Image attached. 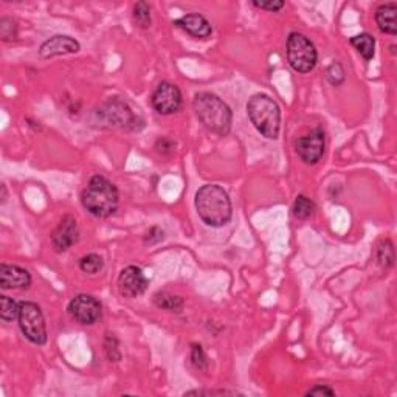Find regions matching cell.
<instances>
[{"mask_svg": "<svg viewBox=\"0 0 397 397\" xmlns=\"http://www.w3.org/2000/svg\"><path fill=\"white\" fill-rule=\"evenodd\" d=\"M196 210L203 223L219 228L232 221L233 208L227 191L219 185H205L196 193Z\"/></svg>", "mask_w": 397, "mask_h": 397, "instance_id": "6da1fadb", "label": "cell"}, {"mask_svg": "<svg viewBox=\"0 0 397 397\" xmlns=\"http://www.w3.org/2000/svg\"><path fill=\"white\" fill-rule=\"evenodd\" d=\"M377 262L382 267H391L394 264V247H393V242L389 239H383L379 242V246H377Z\"/></svg>", "mask_w": 397, "mask_h": 397, "instance_id": "ffe728a7", "label": "cell"}, {"mask_svg": "<svg viewBox=\"0 0 397 397\" xmlns=\"http://www.w3.org/2000/svg\"><path fill=\"white\" fill-rule=\"evenodd\" d=\"M0 36L3 41H12L17 37V25L12 19L3 17L0 21Z\"/></svg>", "mask_w": 397, "mask_h": 397, "instance_id": "d4e9b609", "label": "cell"}, {"mask_svg": "<svg viewBox=\"0 0 397 397\" xmlns=\"http://www.w3.org/2000/svg\"><path fill=\"white\" fill-rule=\"evenodd\" d=\"M315 211V203L311 201L309 197L306 196H298L295 198V203H293V216L298 217V219H307L311 217Z\"/></svg>", "mask_w": 397, "mask_h": 397, "instance_id": "7402d4cb", "label": "cell"}, {"mask_svg": "<svg viewBox=\"0 0 397 397\" xmlns=\"http://www.w3.org/2000/svg\"><path fill=\"white\" fill-rule=\"evenodd\" d=\"M31 284V275L27 268L0 264V287L2 289H28Z\"/></svg>", "mask_w": 397, "mask_h": 397, "instance_id": "5bb4252c", "label": "cell"}, {"mask_svg": "<svg viewBox=\"0 0 397 397\" xmlns=\"http://www.w3.org/2000/svg\"><path fill=\"white\" fill-rule=\"evenodd\" d=\"M163 230H160L158 227H152L148 233L145 234V242L146 244H157L163 239Z\"/></svg>", "mask_w": 397, "mask_h": 397, "instance_id": "83f0119b", "label": "cell"}, {"mask_svg": "<svg viewBox=\"0 0 397 397\" xmlns=\"http://www.w3.org/2000/svg\"><path fill=\"white\" fill-rule=\"evenodd\" d=\"M6 202V187L5 185H2V203Z\"/></svg>", "mask_w": 397, "mask_h": 397, "instance_id": "4dcf8cb0", "label": "cell"}, {"mask_svg": "<svg viewBox=\"0 0 397 397\" xmlns=\"http://www.w3.org/2000/svg\"><path fill=\"white\" fill-rule=\"evenodd\" d=\"M326 80L329 81L331 86H342L344 80H347V73H344L343 66L338 61H334L331 66L326 68Z\"/></svg>", "mask_w": 397, "mask_h": 397, "instance_id": "cb8c5ba5", "label": "cell"}, {"mask_svg": "<svg viewBox=\"0 0 397 397\" xmlns=\"http://www.w3.org/2000/svg\"><path fill=\"white\" fill-rule=\"evenodd\" d=\"M194 112L201 123L208 131L217 133V136L225 137L232 131L233 113L232 109L217 95L210 92L197 93L193 101Z\"/></svg>", "mask_w": 397, "mask_h": 397, "instance_id": "7a4b0ae2", "label": "cell"}, {"mask_svg": "<svg viewBox=\"0 0 397 397\" xmlns=\"http://www.w3.org/2000/svg\"><path fill=\"white\" fill-rule=\"evenodd\" d=\"M182 92L176 84L160 82L151 97L154 111L160 115H172L182 107Z\"/></svg>", "mask_w": 397, "mask_h": 397, "instance_id": "ba28073f", "label": "cell"}, {"mask_svg": "<svg viewBox=\"0 0 397 397\" xmlns=\"http://www.w3.org/2000/svg\"><path fill=\"white\" fill-rule=\"evenodd\" d=\"M81 48L80 42L73 39L70 36H62L57 35L50 37L46 42L42 44L39 48V55L44 59H48V57H55V56H61V55H72V53H78Z\"/></svg>", "mask_w": 397, "mask_h": 397, "instance_id": "4fadbf2b", "label": "cell"}, {"mask_svg": "<svg viewBox=\"0 0 397 397\" xmlns=\"http://www.w3.org/2000/svg\"><path fill=\"white\" fill-rule=\"evenodd\" d=\"M81 202L92 216L106 219L118 210L120 194L117 187L104 176H93L82 191Z\"/></svg>", "mask_w": 397, "mask_h": 397, "instance_id": "3957f363", "label": "cell"}, {"mask_svg": "<svg viewBox=\"0 0 397 397\" xmlns=\"http://www.w3.org/2000/svg\"><path fill=\"white\" fill-rule=\"evenodd\" d=\"M95 115L98 117V123L104 127H118V129L127 131L138 129V117H136L129 104L120 98H111L104 104L100 106Z\"/></svg>", "mask_w": 397, "mask_h": 397, "instance_id": "52a82bcc", "label": "cell"}, {"mask_svg": "<svg viewBox=\"0 0 397 397\" xmlns=\"http://www.w3.org/2000/svg\"><path fill=\"white\" fill-rule=\"evenodd\" d=\"M176 25L187 31L188 35L197 37V39H208L213 33V27H211L208 19L202 15H185L181 19H177Z\"/></svg>", "mask_w": 397, "mask_h": 397, "instance_id": "9a60e30c", "label": "cell"}, {"mask_svg": "<svg viewBox=\"0 0 397 397\" xmlns=\"http://www.w3.org/2000/svg\"><path fill=\"white\" fill-rule=\"evenodd\" d=\"M118 290L126 298H136L145 293L148 287V278L140 267L129 266L118 275Z\"/></svg>", "mask_w": 397, "mask_h": 397, "instance_id": "8fae6325", "label": "cell"}, {"mask_svg": "<svg viewBox=\"0 0 397 397\" xmlns=\"http://www.w3.org/2000/svg\"><path fill=\"white\" fill-rule=\"evenodd\" d=\"M256 8L259 10H266V11H272V12H277L279 10L284 8V2H281V0H268V2H258V0H253L252 2Z\"/></svg>", "mask_w": 397, "mask_h": 397, "instance_id": "4316f807", "label": "cell"}, {"mask_svg": "<svg viewBox=\"0 0 397 397\" xmlns=\"http://www.w3.org/2000/svg\"><path fill=\"white\" fill-rule=\"evenodd\" d=\"M154 303L157 307L169 312H181L183 309V299L168 292H158L154 295Z\"/></svg>", "mask_w": 397, "mask_h": 397, "instance_id": "ac0fdd59", "label": "cell"}, {"mask_svg": "<svg viewBox=\"0 0 397 397\" xmlns=\"http://www.w3.org/2000/svg\"><path fill=\"white\" fill-rule=\"evenodd\" d=\"M248 118L262 137L275 140L279 136L281 112L277 101L264 93L253 95L247 104Z\"/></svg>", "mask_w": 397, "mask_h": 397, "instance_id": "277c9868", "label": "cell"}, {"mask_svg": "<svg viewBox=\"0 0 397 397\" xmlns=\"http://www.w3.org/2000/svg\"><path fill=\"white\" fill-rule=\"evenodd\" d=\"M68 313L76 323L91 326L101 318V303L92 295L81 293L68 303Z\"/></svg>", "mask_w": 397, "mask_h": 397, "instance_id": "9c48e42d", "label": "cell"}, {"mask_svg": "<svg viewBox=\"0 0 397 397\" xmlns=\"http://www.w3.org/2000/svg\"><path fill=\"white\" fill-rule=\"evenodd\" d=\"M191 362H193L198 371L207 369V356H205V351L201 344H193V349H191Z\"/></svg>", "mask_w": 397, "mask_h": 397, "instance_id": "484cf974", "label": "cell"}, {"mask_svg": "<svg viewBox=\"0 0 397 397\" xmlns=\"http://www.w3.org/2000/svg\"><path fill=\"white\" fill-rule=\"evenodd\" d=\"M351 46L354 47L358 55H360L364 61H371L376 53V39L368 33L357 35L351 39Z\"/></svg>", "mask_w": 397, "mask_h": 397, "instance_id": "e0dca14e", "label": "cell"}, {"mask_svg": "<svg viewBox=\"0 0 397 397\" xmlns=\"http://www.w3.org/2000/svg\"><path fill=\"white\" fill-rule=\"evenodd\" d=\"M202 394H207V396H213V394H236V393H232V391H213V389H193V391H187L185 393V396H202Z\"/></svg>", "mask_w": 397, "mask_h": 397, "instance_id": "f546056e", "label": "cell"}, {"mask_svg": "<svg viewBox=\"0 0 397 397\" xmlns=\"http://www.w3.org/2000/svg\"><path fill=\"white\" fill-rule=\"evenodd\" d=\"M133 21L138 24V27L149 28L151 27V6L146 2H137L133 5Z\"/></svg>", "mask_w": 397, "mask_h": 397, "instance_id": "603a6c76", "label": "cell"}, {"mask_svg": "<svg viewBox=\"0 0 397 397\" xmlns=\"http://www.w3.org/2000/svg\"><path fill=\"white\" fill-rule=\"evenodd\" d=\"M80 268L87 275H97L104 268V261L97 253L86 255L80 259Z\"/></svg>", "mask_w": 397, "mask_h": 397, "instance_id": "44dd1931", "label": "cell"}, {"mask_svg": "<svg viewBox=\"0 0 397 397\" xmlns=\"http://www.w3.org/2000/svg\"><path fill=\"white\" fill-rule=\"evenodd\" d=\"M287 61L298 73H309L315 68L318 53L309 37L297 33V31L289 35L287 37Z\"/></svg>", "mask_w": 397, "mask_h": 397, "instance_id": "5b68a950", "label": "cell"}, {"mask_svg": "<svg viewBox=\"0 0 397 397\" xmlns=\"http://www.w3.org/2000/svg\"><path fill=\"white\" fill-rule=\"evenodd\" d=\"M324 146H326V138H324V131L322 127L313 129L309 136L299 137L295 143L299 158L307 165H315L322 160L324 154Z\"/></svg>", "mask_w": 397, "mask_h": 397, "instance_id": "30bf717a", "label": "cell"}, {"mask_svg": "<svg viewBox=\"0 0 397 397\" xmlns=\"http://www.w3.org/2000/svg\"><path fill=\"white\" fill-rule=\"evenodd\" d=\"M19 309H21V303H17V301L6 295L0 297V318H2L3 322L17 320Z\"/></svg>", "mask_w": 397, "mask_h": 397, "instance_id": "d6986e66", "label": "cell"}, {"mask_svg": "<svg viewBox=\"0 0 397 397\" xmlns=\"http://www.w3.org/2000/svg\"><path fill=\"white\" fill-rule=\"evenodd\" d=\"M19 328L31 343L42 347L47 343V324L41 307L31 301H22L19 309Z\"/></svg>", "mask_w": 397, "mask_h": 397, "instance_id": "8992f818", "label": "cell"}, {"mask_svg": "<svg viewBox=\"0 0 397 397\" xmlns=\"http://www.w3.org/2000/svg\"><path fill=\"white\" fill-rule=\"evenodd\" d=\"M80 241V228L76 219L72 216L62 217L59 225L51 234V246L56 250L57 253L67 252L68 248H72L76 242Z\"/></svg>", "mask_w": 397, "mask_h": 397, "instance_id": "7c38bea8", "label": "cell"}, {"mask_svg": "<svg viewBox=\"0 0 397 397\" xmlns=\"http://www.w3.org/2000/svg\"><path fill=\"white\" fill-rule=\"evenodd\" d=\"M397 3H383L376 10V22L382 33L394 36L397 33Z\"/></svg>", "mask_w": 397, "mask_h": 397, "instance_id": "2e32d148", "label": "cell"}, {"mask_svg": "<svg viewBox=\"0 0 397 397\" xmlns=\"http://www.w3.org/2000/svg\"><path fill=\"white\" fill-rule=\"evenodd\" d=\"M306 396H335V391L328 385H315L306 393Z\"/></svg>", "mask_w": 397, "mask_h": 397, "instance_id": "f1b7e54d", "label": "cell"}]
</instances>
